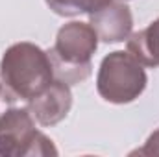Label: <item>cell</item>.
Wrapping results in <instances>:
<instances>
[{
  "mask_svg": "<svg viewBox=\"0 0 159 157\" xmlns=\"http://www.w3.org/2000/svg\"><path fill=\"white\" fill-rule=\"evenodd\" d=\"M4 89L17 100H32L54 81L48 52L34 43H17L6 50L0 61Z\"/></svg>",
  "mask_w": 159,
  "mask_h": 157,
  "instance_id": "cell-1",
  "label": "cell"
},
{
  "mask_svg": "<svg viewBox=\"0 0 159 157\" xmlns=\"http://www.w3.org/2000/svg\"><path fill=\"white\" fill-rule=\"evenodd\" d=\"M6 89L0 94V155H56L54 142L35 129V118L28 107H15Z\"/></svg>",
  "mask_w": 159,
  "mask_h": 157,
  "instance_id": "cell-2",
  "label": "cell"
},
{
  "mask_svg": "<svg viewBox=\"0 0 159 157\" xmlns=\"http://www.w3.org/2000/svg\"><path fill=\"white\" fill-rule=\"evenodd\" d=\"M98 35L87 22H69L56 37L54 48L48 52L54 76L67 85L80 83L91 74V57L96 52Z\"/></svg>",
  "mask_w": 159,
  "mask_h": 157,
  "instance_id": "cell-3",
  "label": "cell"
},
{
  "mask_svg": "<svg viewBox=\"0 0 159 157\" xmlns=\"http://www.w3.org/2000/svg\"><path fill=\"white\" fill-rule=\"evenodd\" d=\"M146 72L129 52H111L102 59L96 89L98 94L111 104H129L143 94Z\"/></svg>",
  "mask_w": 159,
  "mask_h": 157,
  "instance_id": "cell-4",
  "label": "cell"
},
{
  "mask_svg": "<svg viewBox=\"0 0 159 157\" xmlns=\"http://www.w3.org/2000/svg\"><path fill=\"white\" fill-rule=\"evenodd\" d=\"M72 107V92L70 87L57 79L52 81L43 92L28 100V109L41 126H56L69 115Z\"/></svg>",
  "mask_w": 159,
  "mask_h": 157,
  "instance_id": "cell-5",
  "label": "cell"
},
{
  "mask_svg": "<svg viewBox=\"0 0 159 157\" xmlns=\"http://www.w3.org/2000/svg\"><path fill=\"white\" fill-rule=\"evenodd\" d=\"M89 24L96 32L98 39L104 43H120L129 37L133 28V17L126 4L111 0L94 13H91Z\"/></svg>",
  "mask_w": 159,
  "mask_h": 157,
  "instance_id": "cell-6",
  "label": "cell"
},
{
  "mask_svg": "<svg viewBox=\"0 0 159 157\" xmlns=\"http://www.w3.org/2000/svg\"><path fill=\"white\" fill-rule=\"evenodd\" d=\"M128 52L144 67H159V19L129 37Z\"/></svg>",
  "mask_w": 159,
  "mask_h": 157,
  "instance_id": "cell-7",
  "label": "cell"
},
{
  "mask_svg": "<svg viewBox=\"0 0 159 157\" xmlns=\"http://www.w3.org/2000/svg\"><path fill=\"white\" fill-rule=\"evenodd\" d=\"M44 2L54 13H57L61 17H74L80 13L91 15L111 0H44Z\"/></svg>",
  "mask_w": 159,
  "mask_h": 157,
  "instance_id": "cell-8",
  "label": "cell"
},
{
  "mask_svg": "<svg viewBox=\"0 0 159 157\" xmlns=\"http://www.w3.org/2000/svg\"><path fill=\"white\" fill-rule=\"evenodd\" d=\"M131 155H159V129H156L144 142L143 148L131 152Z\"/></svg>",
  "mask_w": 159,
  "mask_h": 157,
  "instance_id": "cell-9",
  "label": "cell"
},
{
  "mask_svg": "<svg viewBox=\"0 0 159 157\" xmlns=\"http://www.w3.org/2000/svg\"><path fill=\"white\" fill-rule=\"evenodd\" d=\"M4 92V85H2V81H0V94Z\"/></svg>",
  "mask_w": 159,
  "mask_h": 157,
  "instance_id": "cell-10",
  "label": "cell"
}]
</instances>
